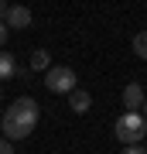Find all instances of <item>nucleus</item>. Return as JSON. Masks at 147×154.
I'll return each mask as SVG.
<instances>
[{
    "instance_id": "7",
    "label": "nucleus",
    "mask_w": 147,
    "mask_h": 154,
    "mask_svg": "<svg viewBox=\"0 0 147 154\" xmlns=\"http://www.w3.org/2000/svg\"><path fill=\"white\" fill-rule=\"evenodd\" d=\"M11 75H17V62H14V55L0 51V82H4V79H11Z\"/></svg>"
},
{
    "instance_id": "13",
    "label": "nucleus",
    "mask_w": 147,
    "mask_h": 154,
    "mask_svg": "<svg viewBox=\"0 0 147 154\" xmlns=\"http://www.w3.org/2000/svg\"><path fill=\"white\" fill-rule=\"evenodd\" d=\"M7 7H11V4H4V0H0V21L7 17Z\"/></svg>"
},
{
    "instance_id": "9",
    "label": "nucleus",
    "mask_w": 147,
    "mask_h": 154,
    "mask_svg": "<svg viewBox=\"0 0 147 154\" xmlns=\"http://www.w3.org/2000/svg\"><path fill=\"white\" fill-rule=\"evenodd\" d=\"M133 51H137V58H147V31H140L133 38Z\"/></svg>"
},
{
    "instance_id": "10",
    "label": "nucleus",
    "mask_w": 147,
    "mask_h": 154,
    "mask_svg": "<svg viewBox=\"0 0 147 154\" xmlns=\"http://www.w3.org/2000/svg\"><path fill=\"white\" fill-rule=\"evenodd\" d=\"M0 154H14V144L4 140V137H0Z\"/></svg>"
},
{
    "instance_id": "8",
    "label": "nucleus",
    "mask_w": 147,
    "mask_h": 154,
    "mask_svg": "<svg viewBox=\"0 0 147 154\" xmlns=\"http://www.w3.org/2000/svg\"><path fill=\"white\" fill-rule=\"evenodd\" d=\"M31 69H34V72H48V69H51V58H48V51H44V48L31 51Z\"/></svg>"
},
{
    "instance_id": "11",
    "label": "nucleus",
    "mask_w": 147,
    "mask_h": 154,
    "mask_svg": "<svg viewBox=\"0 0 147 154\" xmlns=\"http://www.w3.org/2000/svg\"><path fill=\"white\" fill-rule=\"evenodd\" d=\"M4 41H7V28H4V21H0V51H4Z\"/></svg>"
},
{
    "instance_id": "4",
    "label": "nucleus",
    "mask_w": 147,
    "mask_h": 154,
    "mask_svg": "<svg viewBox=\"0 0 147 154\" xmlns=\"http://www.w3.org/2000/svg\"><path fill=\"white\" fill-rule=\"evenodd\" d=\"M31 24V11L21 4H14V7H7V17H4V28H27Z\"/></svg>"
},
{
    "instance_id": "3",
    "label": "nucleus",
    "mask_w": 147,
    "mask_h": 154,
    "mask_svg": "<svg viewBox=\"0 0 147 154\" xmlns=\"http://www.w3.org/2000/svg\"><path fill=\"white\" fill-rule=\"evenodd\" d=\"M44 86L51 89V93H72L75 89V72H72L69 65H51L48 72H44Z\"/></svg>"
},
{
    "instance_id": "6",
    "label": "nucleus",
    "mask_w": 147,
    "mask_h": 154,
    "mask_svg": "<svg viewBox=\"0 0 147 154\" xmlns=\"http://www.w3.org/2000/svg\"><path fill=\"white\" fill-rule=\"evenodd\" d=\"M69 106H72L75 113H86L89 106H93V96H89L86 89H79V86H75V89L69 93Z\"/></svg>"
},
{
    "instance_id": "1",
    "label": "nucleus",
    "mask_w": 147,
    "mask_h": 154,
    "mask_svg": "<svg viewBox=\"0 0 147 154\" xmlns=\"http://www.w3.org/2000/svg\"><path fill=\"white\" fill-rule=\"evenodd\" d=\"M38 113H41V106L34 103L31 96H21V99H14V106L4 113V120H0L4 140H24V137H31L34 123H38Z\"/></svg>"
},
{
    "instance_id": "12",
    "label": "nucleus",
    "mask_w": 147,
    "mask_h": 154,
    "mask_svg": "<svg viewBox=\"0 0 147 154\" xmlns=\"http://www.w3.org/2000/svg\"><path fill=\"white\" fill-rule=\"evenodd\" d=\"M127 154H147V151L140 147V144H133V147H127Z\"/></svg>"
},
{
    "instance_id": "5",
    "label": "nucleus",
    "mask_w": 147,
    "mask_h": 154,
    "mask_svg": "<svg viewBox=\"0 0 147 154\" xmlns=\"http://www.w3.org/2000/svg\"><path fill=\"white\" fill-rule=\"evenodd\" d=\"M144 89H140V82H130V86H127L123 89V106H127V113H137V110H140V106H144Z\"/></svg>"
},
{
    "instance_id": "14",
    "label": "nucleus",
    "mask_w": 147,
    "mask_h": 154,
    "mask_svg": "<svg viewBox=\"0 0 147 154\" xmlns=\"http://www.w3.org/2000/svg\"><path fill=\"white\" fill-rule=\"evenodd\" d=\"M140 110H144V113H147V99H144V106H140Z\"/></svg>"
},
{
    "instance_id": "2",
    "label": "nucleus",
    "mask_w": 147,
    "mask_h": 154,
    "mask_svg": "<svg viewBox=\"0 0 147 154\" xmlns=\"http://www.w3.org/2000/svg\"><path fill=\"white\" fill-rule=\"evenodd\" d=\"M147 134V123L140 113H123L120 120H116V137H120L127 147H133V144H140Z\"/></svg>"
}]
</instances>
